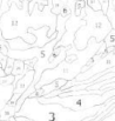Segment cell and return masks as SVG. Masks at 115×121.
<instances>
[{"instance_id":"14","label":"cell","mask_w":115,"mask_h":121,"mask_svg":"<svg viewBox=\"0 0 115 121\" xmlns=\"http://www.w3.org/2000/svg\"><path fill=\"white\" fill-rule=\"evenodd\" d=\"M99 4H100V7H101L102 13L106 14V12L108 9V6H109V1L108 0H99Z\"/></svg>"},{"instance_id":"11","label":"cell","mask_w":115,"mask_h":121,"mask_svg":"<svg viewBox=\"0 0 115 121\" xmlns=\"http://www.w3.org/2000/svg\"><path fill=\"white\" fill-rule=\"evenodd\" d=\"M103 43L106 45V47H111V46H115V30L112 28L109 31V33L103 39Z\"/></svg>"},{"instance_id":"17","label":"cell","mask_w":115,"mask_h":121,"mask_svg":"<svg viewBox=\"0 0 115 121\" xmlns=\"http://www.w3.org/2000/svg\"><path fill=\"white\" fill-rule=\"evenodd\" d=\"M0 68H1V64H0Z\"/></svg>"},{"instance_id":"6","label":"cell","mask_w":115,"mask_h":121,"mask_svg":"<svg viewBox=\"0 0 115 121\" xmlns=\"http://www.w3.org/2000/svg\"><path fill=\"white\" fill-rule=\"evenodd\" d=\"M48 28H49V27H48L47 25H43V26H41L40 28H32V27H30V28L27 30L30 33L34 34V37H35V41L32 43V46L41 47V46H43L45 43H47L48 41L52 40V39L47 35Z\"/></svg>"},{"instance_id":"4","label":"cell","mask_w":115,"mask_h":121,"mask_svg":"<svg viewBox=\"0 0 115 121\" xmlns=\"http://www.w3.org/2000/svg\"><path fill=\"white\" fill-rule=\"evenodd\" d=\"M115 65V52H109V53H105L95 64H93L90 67H88L86 71L79 73L77 77L74 78L77 81L86 80L93 75H95L96 73L103 72L108 68L114 67Z\"/></svg>"},{"instance_id":"13","label":"cell","mask_w":115,"mask_h":121,"mask_svg":"<svg viewBox=\"0 0 115 121\" xmlns=\"http://www.w3.org/2000/svg\"><path fill=\"white\" fill-rule=\"evenodd\" d=\"M13 62H14V59H12V58L7 56V60H6V66H5V68H4V73H5V75L11 74L12 68H13Z\"/></svg>"},{"instance_id":"8","label":"cell","mask_w":115,"mask_h":121,"mask_svg":"<svg viewBox=\"0 0 115 121\" xmlns=\"http://www.w3.org/2000/svg\"><path fill=\"white\" fill-rule=\"evenodd\" d=\"M13 88H14L13 85H7V86L0 85V111L2 109L5 104L9 100V98L13 93Z\"/></svg>"},{"instance_id":"15","label":"cell","mask_w":115,"mask_h":121,"mask_svg":"<svg viewBox=\"0 0 115 121\" xmlns=\"http://www.w3.org/2000/svg\"><path fill=\"white\" fill-rule=\"evenodd\" d=\"M14 119L15 121H34L31 118H27L26 115H17V117H14Z\"/></svg>"},{"instance_id":"9","label":"cell","mask_w":115,"mask_h":121,"mask_svg":"<svg viewBox=\"0 0 115 121\" xmlns=\"http://www.w3.org/2000/svg\"><path fill=\"white\" fill-rule=\"evenodd\" d=\"M14 114H15V104H11L7 101L2 107V109L0 111V120L8 121L11 117H14Z\"/></svg>"},{"instance_id":"5","label":"cell","mask_w":115,"mask_h":121,"mask_svg":"<svg viewBox=\"0 0 115 121\" xmlns=\"http://www.w3.org/2000/svg\"><path fill=\"white\" fill-rule=\"evenodd\" d=\"M34 78V69H28L25 72V74L19 79V80L15 81L14 83V88H13V93L12 94H19L21 95L24 91L27 89V87L32 83Z\"/></svg>"},{"instance_id":"16","label":"cell","mask_w":115,"mask_h":121,"mask_svg":"<svg viewBox=\"0 0 115 121\" xmlns=\"http://www.w3.org/2000/svg\"><path fill=\"white\" fill-rule=\"evenodd\" d=\"M0 39H4L2 38V34H1V30H0Z\"/></svg>"},{"instance_id":"12","label":"cell","mask_w":115,"mask_h":121,"mask_svg":"<svg viewBox=\"0 0 115 121\" xmlns=\"http://www.w3.org/2000/svg\"><path fill=\"white\" fill-rule=\"evenodd\" d=\"M0 85L7 86V85H13L14 86V75L13 74H7L0 77Z\"/></svg>"},{"instance_id":"3","label":"cell","mask_w":115,"mask_h":121,"mask_svg":"<svg viewBox=\"0 0 115 121\" xmlns=\"http://www.w3.org/2000/svg\"><path fill=\"white\" fill-rule=\"evenodd\" d=\"M112 96H115L114 88H111L102 94H77V95H67V96L54 95L51 98L38 96L35 99L38 104H56L69 111L79 112V111H86L94 106L101 105Z\"/></svg>"},{"instance_id":"18","label":"cell","mask_w":115,"mask_h":121,"mask_svg":"<svg viewBox=\"0 0 115 121\" xmlns=\"http://www.w3.org/2000/svg\"><path fill=\"white\" fill-rule=\"evenodd\" d=\"M0 4H1V0H0Z\"/></svg>"},{"instance_id":"10","label":"cell","mask_w":115,"mask_h":121,"mask_svg":"<svg viewBox=\"0 0 115 121\" xmlns=\"http://www.w3.org/2000/svg\"><path fill=\"white\" fill-rule=\"evenodd\" d=\"M25 64L22 60H19V59H15L14 62H13V68H12V72L11 74H13L14 77H22L25 74Z\"/></svg>"},{"instance_id":"7","label":"cell","mask_w":115,"mask_h":121,"mask_svg":"<svg viewBox=\"0 0 115 121\" xmlns=\"http://www.w3.org/2000/svg\"><path fill=\"white\" fill-rule=\"evenodd\" d=\"M8 43V47L11 49H27L30 47H32L31 43L26 42L21 37H15V38H12V39H8L7 40Z\"/></svg>"},{"instance_id":"2","label":"cell","mask_w":115,"mask_h":121,"mask_svg":"<svg viewBox=\"0 0 115 121\" xmlns=\"http://www.w3.org/2000/svg\"><path fill=\"white\" fill-rule=\"evenodd\" d=\"M85 13L86 14L83 17V20L86 21V24L77 30L74 35V46L77 47V49H83L87 46L89 38H94L98 42L103 41L105 37L113 28L108 18L102 13L101 9L93 11L86 5Z\"/></svg>"},{"instance_id":"1","label":"cell","mask_w":115,"mask_h":121,"mask_svg":"<svg viewBox=\"0 0 115 121\" xmlns=\"http://www.w3.org/2000/svg\"><path fill=\"white\" fill-rule=\"evenodd\" d=\"M101 42H98L94 38H89L87 46L83 49H80V55L77 60H74L72 62H67V61L62 60L54 68L45 69L42 72L40 79L38 80V82L34 85L35 89H38L42 85H46V83L55 80V79H65L67 81L74 79L79 73H81V69L86 65L88 59L98 52Z\"/></svg>"}]
</instances>
